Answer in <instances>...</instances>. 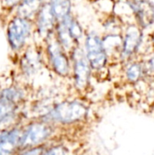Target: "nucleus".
I'll return each instance as SVG.
<instances>
[{
    "mask_svg": "<svg viewBox=\"0 0 154 155\" xmlns=\"http://www.w3.org/2000/svg\"><path fill=\"white\" fill-rule=\"evenodd\" d=\"M49 3L56 23L62 22L71 16V3L69 1H52Z\"/></svg>",
    "mask_w": 154,
    "mask_h": 155,
    "instance_id": "1a4fd4ad",
    "label": "nucleus"
},
{
    "mask_svg": "<svg viewBox=\"0 0 154 155\" xmlns=\"http://www.w3.org/2000/svg\"><path fill=\"white\" fill-rule=\"evenodd\" d=\"M53 131L52 125L44 121L28 124L22 130L18 150L25 151L41 146L52 135Z\"/></svg>",
    "mask_w": 154,
    "mask_h": 155,
    "instance_id": "f03ea898",
    "label": "nucleus"
},
{
    "mask_svg": "<svg viewBox=\"0 0 154 155\" xmlns=\"http://www.w3.org/2000/svg\"><path fill=\"white\" fill-rule=\"evenodd\" d=\"M72 60L74 84L77 89L84 90L89 84L91 66L86 58L84 51L79 45L74 46L72 50Z\"/></svg>",
    "mask_w": 154,
    "mask_h": 155,
    "instance_id": "7ed1b4c3",
    "label": "nucleus"
},
{
    "mask_svg": "<svg viewBox=\"0 0 154 155\" xmlns=\"http://www.w3.org/2000/svg\"><path fill=\"white\" fill-rule=\"evenodd\" d=\"M36 25L39 33L44 35L45 37L53 33L56 21L53 15L50 3L42 4L36 15Z\"/></svg>",
    "mask_w": 154,
    "mask_h": 155,
    "instance_id": "0eeeda50",
    "label": "nucleus"
},
{
    "mask_svg": "<svg viewBox=\"0 0 154 155\" xmlns=\"http://www.w3.org/2000/svg\"><path fill=\"white\" fill-rule=\"evenodd\" d=\"M68 29L71 35V38L73 39L74 43H78L79 40L83 37V30L79 23L74 19V17L71 18L69 24H68Z\"/></svg>",
    "mask_w": 154,
    "mask_h": 155,
    "instance_id": "2eb2a0df",
    "label": "nucleus"
},
{
    "mask_svg": "<svg viewBox=\"0 0 154 155\" xmlns=\"http://www.w3.org/2000/svg\"><path fill=\"white\" fill-rule=\"evenodd\" d=\"M41 155H67V149L64 145H55L45 149Z\"/></svg>",
    "mask_w": 154,
    "mask_h": 155,
    "instance_id": "dca6fc26",
    "label": "nucleus"
},
{
    "mask_svg": "<svg viewBox=\"0 0 154 155\" xmlns=\"http://www.w3.org/2000/svg\"><path fill=\"white\" fill-rule=\"evenodd\" d=\"M42 4L39 1H23L19 3L17 6V16L28 20L30 17L37 15Z\"/></svg>",
    "mask_w": 154,
    "mask_h": 155,
    "instance_id": "9d476101",
    "label": "nucleus"
},
{
    "mask_svg": "<svg viewBox=\"0 0 154 155\" xmlns=\"http://www.w3.org/2000/svg\"><path fill=\"white\" fill-rule=\"evenodd\" d=\"M44 150H45V148L43 145H41L38 147H34V148H31V149L23 151L22 153H20L17 155H41L44 153Z\"/></svg>",
    "mask_w": 154,
    "mask_h": 155,
    "instance_id": "a211bd4d",
    "label": "nucleus"
},
{
    "mask_svg": "<svg viewBox=\"0 0 154 155\" xmlns=\"http://www.w3.org/2000/svg\"><path fill=\"white\" fill-rule=\"evenodd\" d=\"M22 130L14 128L0 134V155H14L19 149Z\"/></svg>",
    "mask_w": 154,
    "mask_h": 155,
    "instance_id": "6e6552de",
    "label": "nucleus"
},
{
    "mask_svg": "<svg viewBox=\"0 0 154 155\" xmlns=\"http://www.w3.org/2000/svg\"><path fill=\"white\" fill-rule=\"evenodd\" d=\"M47 42V54L51 63V65L54 72L59 75L65 76L70 70V64L66 53L62 48L61 45L57 41L54 33L50 34L46 37Z\"/></svg>",
    "mask_w": 154,
    "mask_h": 155,
    "instance_id": "20e7f679",
    "label": "nucleus"
},
{
    "mask_svg": "<svg viewBox=\"0 0 154 155\" xmlns=\"http://www.w3.org/2000/svg\"><path fill=\"white\" fill-rule=\"evenodd\" d=\"M31 32V23L29 20L15 16L7 25V39L13 50L21 49Z\"/></svg>",
    "mask_w": 154,
    "mask_h": 155,
    "instance_id": "39448f33",
    "label": "nucleus"
},
{
    "mask_svg": "<svg viewBox=\"0 0 154 155\" xmlns=\"http://www.w3.org/2000/svg\"><path fill=\"white\" fill-rule=\"evenodd\" d=\"M87 109L77 101H66L58 104L44 117V122L68 124L78 122L85 117Z\"/></svg>",
    "mask_w": 154,
    "mask_h": 155,
    "instance_id": "f257e3e1",
    "label": "nucleus"
},
{
    "mask_svg": "<svg viewBox=\"0 0 154 155\" xmlns=\"http://www.w3.org/2000/svg\"><path fill=\"white\" fill-rule=\"evenodd\" d=\"M22 58V66L26 73L33 72L34 68L38 64L39 62L38 56L34 52L25 54V55Z\"/></svg>",
    "mask_w": 154,
    "mask_h": 155,
    "instance_id": "ddd939ff",
    "label": "nucleus"
},
{
    "mask_svg": "<svg viewBox=\"0 0 154 155\" xmlns=\"http://www.w3.org/2000/svg\"><path fill=\"white\" fill-rule=\"evenodd\" d=\"M140 34L138 30L134 27H131L126 35V38L123 45V53L127 55L131 54L139 45Z\"/></svg>",
    "mask_w": 154,
    "mask_h": 155,
    "instance_id": "f8f14e48",
    "label": "nucleus"
},
{
    "mask_svg": "<svg viewBox=\"0 0 154 155\" xmlns=\"http://www.w3.org/2000/svg\"><path fill=\"white\" fill-rule=\"evenodd\" d=\"M140 75V67L137 64H133L127 71V76L130 80L135 81Z\"/></svg>",
    "mask_w": 154,
    "mask_h": 155,
    "instance_id": "f3484780",
    "label": "nucleus"
},
{
    "mask_svg": "<svg viewBox=\"0 0 154 155\" xmlns=\"http://www.w3.org/2000/svg\"><path fill=\"white\" fill-rule=\"evenodd\" d=\"M85 55L91 68L101 69L106 63L103 43L95 33H89L85 38Z\"/></svg>",
    "mask_w": 154,
    "mask_h": 155,
    "instance_id": "423d86ee",
    "label": "nucleus"
},
{
    "mask_svg": "<svg viewBox=\"0 0 154 155\" xmlns=\"http://www.w3.org/2000/svg\"><path fill=\"white\" fill-rule=\"evenodd\" d=\"M16 104L0 99V128L2 125L8 124L15 115Z\"/></svg>",
    "mask_w": 154,
    "mask_h": 155,
    "instance_id": "9b49d317",
    "label": "nucleus"
},
{
    "mask_svg": "<svg viewBox=\"0 0 154 155\" xmlns=\"http://www.w3.org/2000/svg\"><path fill=\"white\" fill-rule=\"evenodd\" d=\"M22 93L18 90V89H15V88H9V89H5L4 90L1 94H0V99L5 100L7 102L13 103L15 104H16L17 102H19L22 98Z\"/></svg>",
    "mask_w": 154,
    "mask_h": 155,
    "instance_id": "4468645a",
    "label": "nucleus"
}]
</instances>
